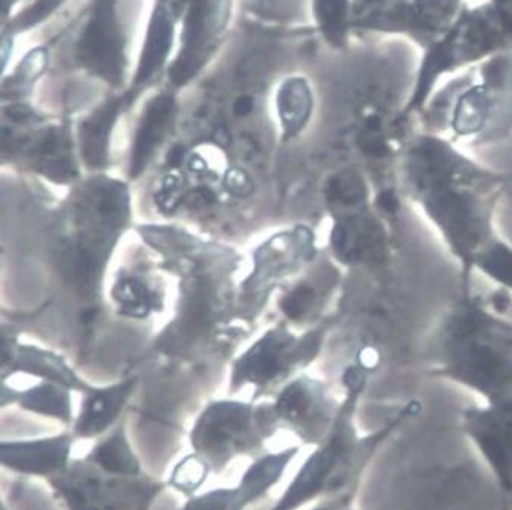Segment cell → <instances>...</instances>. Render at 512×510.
<instances>
[{"mask_svg":"<svg viewBox=\"0 0 512 510\" xmlns=\"http://www.w3.org/2000/svg\"><path fill=\"white\" fill-rule=\"evenodd\" d=\"M0 510H10V509H8L7 504L2 503V504H0Z\"/></svg>","mask_w":512,"mask_h":510,"instance_id":"cell-34","label":"cell"},{"mask_svg":"<svg viewBox=\"0 0 512 510\" xmlns=\"http://www.w3.org/2000/svg\"><path fill=\"white\" fill-rule=\"evenodd\" d=\"M173 108H175V102L169 96L157 97L147 108L146 114L141 120L140 129L135 138L134 153H132L131 172L134 178L143 172L153 149L163 138L164 131L172 117Z\"/></svg>","mask_w":512,"mask_h":510,"instance_id":"cell-16","label":"cell"},{"mask_svg":"<svg viewBox=\"0 0 512 510\" xmlns=\"http://www.w3.org/2000/svg\"><path fill=\"white\" fill-rule=\"evenodd\" d=\"M429 374L497 402L512 395V320L487 299L459 293L435 330Z\"/></svg>","mask_w":512,"mask_h":510,"instance_id":"cell-2","label":"cell"},{"mask_svg":"<svg viewBox=\"0 0 512 510\" xmlns=\"http://www.w3.org/2000/svg\"><path fill=\"white\" fill-rule=\"evenodd\" d=\"M473 271H479L502 290L512 293V244L499 235L476 255Z\"/></svg>","mask_w":512,"mask_h":510,"instance_id":"cell-20","label":"cell"},{"mask_svg":"<svg viewBox=\"0 0 512 510\" xmlns=\"http://www.w3.org/2000/svg\"><path fill=\"white\" fill-rule=\"evenodd\" d=\"M505 49H512V44L490 2L475 7L464 5L452 26L423 49L413 88L393 125H403L425 111L443 78L459 70L473 69Z\"/></svg>","mask_w":512,"mask_h":510,"instance_id":"cell-3","label":"cell"},{"mask_svg":"<svg viewBox=\"0 0 512 510\" xmlns=\"http://www.w3.org/2000/svg\"><path fill=\"white\" fill-rule=\"evenodd\" d=\"M135 380L119 383L104 389L87 392L78 417L73 421L72 433L78 439H96L107 435L122 415L131 399Z\"/></svg>","mask_w":512,"mask_h":510,"instance_id":"cell-12","label":"cell"},{"mask_svg":"<svg viewBox=\"0 0 512 510\" xmlns=\"http://www.w3.org/2000/svg\"><path fill=\"white\" fill-rule=\"evenodd\" d=\"M8 114L13 120H22L29 116V111L22 106H14V108L8 109Z\"/></svg>","mask_w":512,"mask_h":510,"instance_id":"cell-32","label":"cell"},{"mask_svg":"<svg viewBox=\"0 0 512 510\" xmlns=\"http://www.w3.org/2000/svg\"><path fill=\"white\" fill-rule=\"evenodd\" d=\"M76 438L72 432H61L46 438L2 441L0 465L20 477L50 480L72 464V448Z\"/></svg>","mask_w":512,"mask_h":510,"instance_id":"cell-10","label":"cell"},{"mask_svg":"<svg viewBox=\"0 0 512 510\" xmlns=\"http://www.w3.org/2000/svg\"><path fill=\"white\" fill-rule=\"evenodd\" d=\"M184 159L185 149L182 146H173L170 152L167 153V162H169L170 167H178L184 162Z\"/></svg>","mask_w":512,"mask_h":510,"instance_id":"cell-30","label":"cell"},{"mask_svg":"<svg viewBox=\"0 0 512 510\" xmlns=\"http://www.w3.org/2000/svg\"><path fill=\"white\" fill-rule=\"evenodd\" d=\"M390 0H353V8H355V26L356 23L372 16L376 11L381 10Z\"/></svg>","mask_w":512,"mask_h":510,"instance_id":"cell-28","label":"cell"},{"mask_svg":"<svg viewBox=\"0 0 512 510\" xmlns=\"http://www.w3.org/2000/svg\"><path fill=\"white\" fill-rule=\"evenodd\" d=\"M299 447L267 451L252 459L237 486L217 488L187 498L179 510H246L264 500L269 492L281 482L291 462L299 455Z\"/></svg>","mask_w":512,"mask_h":510,"instance_id":"cell-8","label":"cell"},{"mask_svg":"<svg viewBox=\"0 0 512 510\" xmlns=\"http://www.w3.org/2000/svg\"><path fill=\"white\" fill-rule=\"evenodd\" d=\"M117 103L105 106L82 128V150L88 164L102 165L107 158L108 138L117 114Z\"/></svg>","mask_w":512,"mask_h":510,"instance_id":"cell-21","label":"cell"},{"mask_svg":"<svg viewBox=\"0 0 512 510\" xmlns=\"http://www.w3.org/2000/svg\"><path fill=\"white\" fill-rule=\"evenodd\" d=\"M400 170L406 196L461 268V293H472L473 261L499 237L497 206L512 176L470 158L452 138L426 132L408 141Z\"/></svg>","mask_w":512,"mask_h":510,"instance_id":"cell-1","label":"cell"},{"mask_svg":"<svg viewBox=\"0 0 512 510\" xmlns=\"http://www.w3.org/2000/svg\"><path fill=\"white\" fill-rule=\"evenodd\" d=\"M67 389L69 388L54 382L43 383V385L34 386V388L26 389L23 392L4 389L2 403L4 406L17 403L25 411L54 418V420L70 426L75 420H73L72 400H70Z\"/></svg>","mask_w":512,"mask_h":510,"instance_id":"cell-15","label":"cell"},{"mask_svg":"<svg viewBox=\"0 0 512 510\" xmlns=\"http://www.w3.org/2000/svg\"><path fill=\"white\" fill-rule=\"evenodd\" d=\"M211 474L213 471L210 465L196 453H190L173 467L166 482L170 489H175L184 497L191 498L197 495V491L207 483Z\"/></svg>","mask_w":512,"mask_h":510,"instance_id":"cell-22","label":"cell"},{"mask_svg":"<svg viewBox=\"0 0 512 510\" xmlns=\"http://www.w3.org/2000/svg\"><path fill=\"white\" fill-rule=\"evenodd\" d=\"M85 458L96 467L117 476L138 477L144 474L123 423L116 424L107 435L99 438Z\"/></svg>","mask_w":512,"mask_h":510,"instance_id":"cell-14","label":"cell"},{"mask_svg":"<svg viewBox=\"0 0 512 510\" xmlns=\"http://www.w3.org/2000/svg\"><path fill=\"white\" fill-rule=\"evenodd\" d=\"M214 200H216V197H214L213 191L208 190V188H199V190H194L193 193L188 194V203L194 208L211 205Z\"/></svg>","mask_w":512,"mask_h":510,"instance_id":"cell-29","label":"cell"},{"mask_svg":"<svg viewBox=\"0 0 512 510\" xmlns=\"http://www.w3.org/2000/svg\"><path fill=\"white\" fill-rule=\"evenodd\" d=\"M173 41V25L166 11L157 10L150 22L149 34L144 44L143 55H141L140 66H138L135 84L147 81L153 73L157 72L167 55Z\"/></svg>","mask_w":512,"mask_h":510,"instance_id":"cell-17","label":"cell"},{"mask_svg":"<svg viewBox=\"0 0 512 510\" xmlns=\"http://www.w3.org/2000/svg\"><path fill=\"white\" fill-rule=\"evenodd\" d=\"M279 114L288 135L305 128L313 111V94L305 79H290L282 85L278 96Z\"/></svg>","mask_w":512,"mask_h":510,"instance_id":"cell-19","label":"cell"},{"mask_svg":"<svg viewBox=\"0 0 512 510\" xmlns=\"http://www.w3.org/2000/svg\"><path fill=\"white\" fill-rule=\"evenodd\" d=\"M314 16L331 46H346L350 31L355 28L353 0H314Z\"/></svg>","mask_w":512,"mask_h":510,"instance_id":"cell-18","label":"cell"},{"mask_svg":"<svg viewBox=\"0 0 512 510\" xmlns=\"http://www.w3.org/2000/svg\"><path fill=\"white\" fill-rule=\"evenodd\" d=\"M279 429L273 406L214 402L191 427V450L219 476L241 456L255 459L267 453L266 442Z\"/></svg>","mask_w":512,"mask_h":510,"instance_id":"cell-5","label":"cell"},{"mask_svg":"<svg viewBox=\"0 0 512 510\" xmlns=\"http://www.w3.org/2000/svg\"><path fill=\"white\" fill-rule=\"evenodd\" d=\"M496 11L512 44V0H488Z\"/></svg>","mask_w":512,"mask_h":510,"instance_id":"cell-27","label":"cell"},{"mask_svg":"<svg viewBox=\"0 0 512 510\" xmlns=\"http://www.w3.org/2000/svg\"><path fill=\"white\" fill-rule=\"evenodd\" d=\"M114 296L125 306L126 314L143 317L149 311V291L138 280H123L114 290Z\"/></svg>","mask_w":512,"mask_h":510,"instance_id":"cell-23","label":"cell"},{"mask_svg":"<svg viewBox=\"0 0 512 510\" xmlns=\"http://www.w3.org/2000/svg\"><path fill=\"white\" fill-rule=\"evenodd\" d=\"M226 187H228L235 196L240 197L249 196L253 190L252 181H250L249 176L241 172V170H232V172L228 173V176H226Z\"/></svg>","mask_w":512,"mask_h":510,"instance_id":"cell-26","label":"cell"},{"mask_svg":"<svg viewBox=\"0 0 512 510\" xmlns=\"http://www.w3.org/2000/svg\"><path fill=\"white\" fill-rule=\"evenodd\" d=\"M64 510H152L169 486L166 480L107 473L87 458L73 459L66 471L47 480Z\"/></svg>","mask_w":512,"mask_h":510,"instance_id":"cell-7","label":"cell"},{"mask_svg":"<svg viewBox=\"0 0 512 510\" xmlns=\"http://www.w3.org/2000/svg\"><path fill=\"white\" fill-rule=\"evenodd\" d=\"M311 510H343L337 503H319Z\"/></svg>","mask_w":512,"mask_h":510,"instance_id":"cell-33","label":"cell"},{"mask_svg":"<svg viewBox=\"0 0 512 510\" xmlns=\"http://www.w3.org/2000/svg\"><path fill=\"white\" fill-rule=\"evenodd\" d=\"M294 343L287 333H269L263 341L256 344L237 365L232 376V389L246 383L267 386L278 379L285 368L293 365L290 359H284V352Z\"/></svg>","mask_w":512,"mask_h":510,"instance_id":"cell-13","label":"cell"},{"mask_svg":"<svg viewBox=\"0 0 512 510\" xmlns=\"http://www.w3.org/2000/svg\"><path fill=\"white\" fill-rule=\"evenodd\" d=\"M253 108V100L250 97L243 96L235 102L234 112L237 116L244 117L252 111Z\"/></svg>","mask_w":512,"mask_h":510,"instance_id":"cell-31","label":"cell"},{"mask_svg":"<svg viewBox=\"0 0 512 510\" xmlns=\"http://www.w3.org/2000/svg\"><path fill=\"white\" fill-rule=\"evenodd\" d=\"M369 373L361 364L349 365L343 374L346 386V400L338 409L334 426L328 438L319 445L310 458L303 462L296 476L288 483L284 494L276 501L270 510H297L303 504L311 503L322 495L332 494V491L343 483L344 461L347 450H350L352 436L353 409L366 388Z\"/></svg>","mask_w":512,"mask_h":510,"instance_id":"cell-6","label":"cell"},{"mask_svg":"<svg viewBox=\"0 0 512 510\" xmlns=\"http://www.w3.org/2000/svg\"><path fill=\"white\" fill-rule=\"evenodd\" d=\"M316 300L314 290L308 285H300L290 296L285 297L282 302V309L290 318H300L308 312L310 306Z\"/></svg>","mask_w":512,"mask_h":510,"instance_id":"cell-24","label":"cell"},{"mask_svg":"<svg viewBox=\"0 0 512 510\" xmlns=\"http://www.w3.org/2000/svg\"><path fill=\"white\" fill-rule=\"evenodd\" d=\"M281 429L290 430L306 445H320L331 432L337 412L325 386L316 380L299 379L279 394L275 405Z\"/></svg>","mask_w":512,"mask_h":510,"instance_id":"cell-9","label":"cell"},{"mask_svg":"<svg viewBox=\"0 0 512 510\" xmlns=\"http://www.w3.org/2000/svg\"><path fill=\"white\" fill-rule=\"evenodd\" d=\"M475 69L450 108L452 140L493 146L512 135V49L490 56Z\"/></svg>","mask_w":512,"mask_h":510,"instance_id":"cell-4","label":"cell"},{"mask_svg":"<svg viewBox=\"0 0 512 510\" xmlns=\"http://www.w3.org/2000/svg\"><path fill=\"white\" fill-rule=\"evenodd\" d=\"M61 2H63V0H38L34 7L29 8V10L25 11L22 17H20V28H28V26L35 25V23L46 19L52 11L57 10Z\"/></svg>","mask_w":512,"mask_h":510,"instance_id":"cell-25","label":"cell"},{"mask_svg":"<svg viewBox=\"0 0 512 510\" xmlns=\"http://www.w3.org/2000/svg\"><path fill=\"white\" fill-rule=\"evenodd\" d=\"M79 53L91 70L111 82L117 81L122 72V41L114 22L113 0H96V11Z\"/></svg>","mask_w":512,"mask_h":510,"instance_id":"cell-11","label":"cell"}]
</instances>
